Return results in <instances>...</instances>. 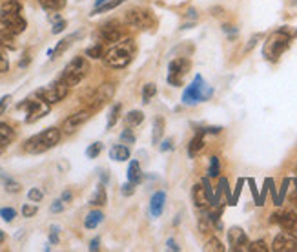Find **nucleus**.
Wrapping results in <instances>:
<instances>
[{"label":"nucleus","mask_w":297,"mask_h":252,"mask_svg":"<svg viewBox=\"0 0 297 252\" xmlns=\"http://www.w3.org/2000/svg\"><path fill=\"white\" fill-rule=\"evenodd\" d=\"M288 185H290V179H284L283 187H281V194H279V197H277V203L276 205L283 203V197H284V194H286V189H288Z\"/></svg>","instance_id":"47"},{"label":"nucleus","mask_w":297,"mask_h":252,"mask_svg":"<svg viewBox=\"0 0 297 252\" xmlns=\"http://www.w3.org/2000/svg\"><path fill=\"white\" fill-rule=\"evenodd\" d=\"M64 28H66V21H62V19H59V21H55V24H53V33L55 35H59V33H62L64 31Z\"/></svg>","instance_id":"45"},{"label":"nucleus","mask_w":297,"mask_h":252,"mask_svg":"<svg viewBox=\"0 0 297 252\" xmlns=\"http://www.w3.org/2000/svg\"><path fill=\"white\" fill-rule=\"evenodd\" d=\"M0 217H2L6 223H11L15 217H17V212H15V209H11V207H4V209H0Z\"/></svg>","instance_id":"38"},{"label":"nucleus","mask_w":297,"mask_h":252,"mask_svg":"<svg viewBox=\"0 0 297 252\" xmlns=\"http://www.w3.org/2000/svg\"><path fill=\"white\" fill-rule=\"evenodd\" d=\"M292 41V31L290 28H281L274 31L272 35L266 39L263 46V55L268 59V61H277L279 57L283 55L284 51L288 49Z\"/></svg>","instance_id":"2"},{"label":"nucleus","mask_w":297,"mask_h":252,"mask_svg":"<svg viewBox=\"0 0 297 252\" xmlns=\"http://www.w3.org/2000/svg\"><path fill=\"white\" fill-rule=\"evenodd\" d=\"M172 148H173L172 141H164V143L160 145V152H168V150H172Z\"/></svg>","instance_id":"53"},{"label":"nucleus","mask_w":297,"mask_h":252,"mask_svg":"<svg viewBox=\"0 0 297 252\" xmlns=\"http://www.w3.org/2000/svg\"><path fill=\"white\" fill-rule=\"evenodd\" d=\"M49 241L55 245V243H59V229L57 227H53L51 229V234H49Z\"/></svg>","instance_id":"51"},{"label":"nucleus","mask_w":297,"mask_h":252,"mask_svg":"<svg viewBox=\"0 0 297 252\" xmlns=\"http://www.w3.org/2000/svg\"><path fill=\"white\" fill-rule=\"evenodd\" d=\"M115 95V86L113 84H100L97 90L93 91V95L90 97V103H88V108H90L91 112L93 110H99V108H102L106 103H110L111 99Z\"/></svg>","instance_id":"10"},{"label":"nucleus","mask_w":297,"mask_h":252,"mask_svg":"<svg viewBox=\"0 0 297 252\" xmlns=\"http://www.w3.org/2000/svg\"><path fill=\"white\" fill-rule=\"evenodd\" d=\"M77 35H71V37H68V39H64V41H60L59 44H57V48L55 49H51V51H48V55L51 57V59H57V57H60L66 51V49L71 46V41L75 39Z\"/></svg>","instance_id":"28"},{"label":"nucleus","mask_w":297,"mask_h":252,"mask_svg":"<svg viewBox=\"0 0 297 252\" xmlns=\"http://www.w3.org/2000/svg\"><path fill=\"white\" fill-rule=\"evenodd\" d=\"M102 221H104L102 210H91L90 214L84 217V227H86L88 231H93V229H97Z\"/></svg>","instance_id":"20"},{"label":"nucleus","mask_w":297,"mask_h":252,"mask_svg":"<svg viewBox=\"0 0 297 252\" xmlns=\"http://www.w3.org/2000/svg\"><path fill=\"white\" fill-rule=\"evenodd\" d=\"M224 245H222L221 241L217 238H212L206 241V245H204V252H224Z\"/></svg>","instance_id":"33"},{"label":"nucleus","mask_w":297,"mask_h":252,"mask_svg":"<svg viewBox=\"0 0 297 252\" xmlns=\"http://www.w3.org/2000/svg\"><path fill=\"white\" fill-rule=\"evenodd\" d=\"M0 24L9 31H13L15 35L26 31V26H28L20 13H0Z\"/></svg>","instance_id":"13"},{"label":"nucleus","mask_w":297,"mask_h":252,"mask_svg":"<svg viewBox=\"0 0 297 252\" xmlns=\"http://www.w3.org/2000/svg\"><path fill=\"white\" fill-rule=\"evenodd\" d=\"M133 55H135V42L132 39H124V41L111 44V48L108 51H104L102 61L106 66L120 70V68H126L132 63Z\"/></svg>","instance_id":"1"},{"label":"nucleus","mask_w":297,"mask_h":252,"mask_svg":"<svg viewBox=\"0 0 297 252\" xmlns=\"http://www.w3.org/2000/svg\"><path fill=\"white\" fill-rule=\"evenodd\" d=\"M100 181H102L104 185L110 181V177H108V174H106V172H102V174H100Z\"/></svg>","instance_id":"58"},{"label":"nucleus","mask_w":297,"mask_h":252,"mask_svg":"<svg viewBox=\"0 0 297 252\" xmlns=\"http://www.w3.org/2000/svg\"><path fill=\"white\" fill-rule=\"evenodd\" d=\"M257 39H259V37H254V39L250 41V44H248V46H246V51H248V49L254 48V44H256V42H257Z\"/></svg>","instance_id":"57"},{"label":"nucleus","mask_w":297,"mask_h":252,"mask_svg":"<svg viewBox=\"0 0 297 252\" xmlns=\"http://www.w3.org/2000/svg\"><path fill=\"white\" fill-rule=\"evenodd\" d=\"M15 33L9 31L7 28L0 29V49L2 51H13L17 48V41H15Z\"/></svg>","instance_id":"17"},{"label":"nucleus","mask_w":297,"mask_h":252,"mask_svg":"<svg viewBox=\"0 0 297 252\" xmlns=\"http://www.w3.org/2000/svg\"><path fill=\"white\" fill-rule=\"evenodd\" d=\"M106 201H108V197H106V189H104V183H100L97 187V190H95V194L91 196L90 205H93V207H102V205H106Z\"/></svg>","instance_id":"26"},{"label":"nucleus","mask_w":297,"mask_h":252,"mask_svg":"<svg viewBox=\"0 0 297 252\" xmlns=\"http://www.w3.org/2000/svg\"><path fill=\"white\" fill-rule=\"evenodd\" d=\"M64 210V201L62 199H57V201H53V205H51V212L53 214H59V212H62Z\"/></svg>","instance_id":"48"},{"label":"nucleus","mask_w":297,"mask_h":252,"mask_svg":"<svg viewBox=\"0 0 297 252\" xmlns=\"http://www.w3.org/2000/svg\"><path fill=\"white\" fill-rule=\"evenodd\" d=\"M99 249H100V239H99V238L91 239V241H90V251L95 252V251H99Z\"/></svg>","instance_id":"52"},{"label":"nucleus","mask_w":297,"mask_h":252,"mask_svg":"<svg viewBox=\"0 0 297 252\" xmlns=\"http://www.w3.org/2000/svg\"><path fill=\"white\" fill-rule=\"evenodd\" d=\"M188 71H190V61L188 59H184V57L173 59L168 66V83H170V86H175V88L182 86V79Z\"/></svg>","instance_id":"9"},{"label":"nucleus","mask_w":297,"mask_h":252,"mask_svg":"<svg viewBox=\"0 0 297 252\" xmlns=\"http://www.w3.org/2000/svg\"><path fill=\"white\" fill-rule=\"evenodd\" d=\"M15 139V130L7 123H0V154L6 150Z\"/></svg>","instance_id":"16"},{"label":"nucleus","mask_w":297,"mask_h":252,"mask_svg":"<svg viewBox=\"0 0 297 252\" xmlns=\"http://www.w3.org/2000/svg\"><path fill=\"white\" fill-rule=\"evenodd\" d=\"M100 152H102V143H99V141L86 148V155H88L90 159H95V157H99V154H100Z\"/></svg>","instance_id":"37"},{"label":"nucleus","mask_w":297,"mask_h":252,"mask_svg":"<svg viewBox=\"0 0 297 252\" xmlns=\"http://www.w3.org/2000/svg\"><path fill=\"white\" fill-rule=\"evenodd\" d=\"M86 57H90V59H102V57H104L102 44H95V46H90V48L86 49Z\"/></svg>","instance_id":"35"},{"label":"nucleus","mask_w":297,"mask_h":252,"mask_svg":"<svg viewBox=\"0 0 297 252\" xmlns=\"http://www.w3.org/2000/svg\"><path fill=\"white\" fill-rule=\"evenodd\" d=\"M6 190L15 194V192H19V190H20V185H19L17 181H13V179H6Z\"/></svg>","instance_id":"46"},{"label":"nucleus","mask_w":297,"mask_h":252,"mask_svg":"<svg viewBox=\"0 0 297 252\" xmlns=\"http://www.w3.org/2000/svg\"><path fill=\"white\" fill-rule=\"evenodd\" d=\"M4 239H6V234L0 231V245H2V241H4Z\"/></svg>","instance_id":"61"},{"label":"nucleus","mask_w":297,"mask_h":252,"mask_svg":"<svg viewBox=\"0 0 297 252\" xmlns=\"http://www.w3.org/2000/svg\"><path fill=\"white\" fill-rule=\"evenodd\" d=\"M297 221V216L294 210H286V212H281L279 214V225L283 231H292V227L296 225Z\"/></svg>","instance_id":"22"},{"label":"nucleus","mask_w":297,"mask_h":252,"mask_svg":"<svg viewBox=\"0 0 297 252\" xmlns=\"http://www.w3.org/2000/svg\"><path fill=\"white\" fill-rule=\"evenodd\" d=\"M124 0H108L106 4H102V6H99L93 9V13L91 15H97V13H106V11H111V9H115L117 6H120Z\"/></svg>","instance_id":"31"},{"label":"nucleus","mask_w":297,"mask_h":252,"mask_svg":"<svg viewBox=\"0 0 297 252\" xmlns=\"http://www.w3.org/2000/svg\"><path fill=\"white\" fill-rule=\"evenodd\" d=\"M42 197H44V192L40 189H31L28 192V199L29 201H33V203H39L42 201Z\"/></svg>","instance_id":"40"},{"label":"nucleus","mask_w":297,"mask_h":252,"mask_svg":"<svg viewBox=\"0 0 297 252\" xmlns=\"http://www.w3.org/2000/svg\"><path fill=\"white\" fill-rule=\"evenodd\" d=\"M128 181L133 183V185H139V183L142 181V172H140L139 161L130 163V167H128Z\"/></svg>","instance_id":"25"},{"label":"nucleus","mask_w":297,"mask_h":252,"mask_svg":"<svg viewBox=\"0 0 297 252\" xmlns=\"http://www.w3.org/2000/svg\"><path fill=\"white\" fill-rule=\"evenodd\" d=\"M290 232H294V234H296V236H297V221H296V225L292 227V231H290Z\"/></svg>","instance_id":"62"},{"label":"nucleus","mask_w":297,"mask_h":252,"mask_svg":"<svg viewBox=\"0 0 297 252\" xmlns=\"http://www.w3.org/2000/svg\"><path fill=\"white\" fill-rule=\"evenodd\" d=\"M126 22L137 29H152L157 24L155 17L148 9H130L126 13Z\"/></svg>","instance_id":"8"},{"label":"nucleus","mask_w":297,"mask_h":252,"mask_svg":"<svg viewBox=\"0 0 297 252\" xmlns=\"http://www.w3.org/2000/svg\"><path fill=\"white\" fill-rule=\"evenodd\" d=\"M19 108H26V123H28V125H31L35 121H39L40 117H44V115H48V112H49V105L48 103H44L40 97L26 99L24 103L19 105Z\"/></svg>","instance_id":"7"},{"label":"nucleus","mask_w":297,"mask_h":252,"mask_svg":"<svg viewBox=\"0 0 297 252\" xmlns=\"http://www.w3.org/2000/svg\"><path fill=\"white\" fill-rule=\"evenodd\" d=\"M120 141H122V143H128V145H133V143H135V135L132 133L130 126L124 128V132L120 133Z\"/></svg>","instance_id":"41"},{"label":"nucleus","mask_w":297,"mask_h":252,"mask_svg":"<svg viewBox=\"0 0 297 252\" xmlns=\"http://www.w3.org/2000/svg\"><path fill=\"white\" fill-rule=\"evenodd\" d=\"M204 145H206V143H204V135L197 132V135H195L194 139L190 141V145H188V155H190V157L199 155V152L204 148Z\"/></svg>","instance_id":"23"},{"label":"nucleus","mask_w":297,"mask_h":252,"mask_svg":"<svg viewBox=\"0 0 297 252\" xmlns=\"http://www.w3.org/2000/svg\"><path fill=\"white\" fill-rule=\"evenodd\" d=\"M228 243L232 251H248V236L239 227H232L228 232Z\"/></svg>","instance_id":"14"},{"label":"nucleus","mask_w":297,"mask_h":252,"mask_svg":"<svg viewBox=\"0 0 297 252\" xmlns=\"http://www.w3.org/2000/svg\"><path fill=\"white\" fill-rule=\"evenodd\" d=\"M120 29L115 28V24H106L99 29V41L104 42V44H115V42L120 41Z\"/></svg>","instance_id":"15"},{"label":"nucleus","mask_w":297,"mask_h":252,"mask_svg":"<svg viewBox=\"0 0 297 252\" xmlns=\"http://www.w3.org/2000/svg\"><path fill=\"white\" fill-rule=\"evenodd\" d=\"M200 183H202V187H204L208 197H210V203H212V201H214V192H212V187H210V181H208V177H204V179H202Z\"/></svg>","instance_id":"49"},{"label":"nucleus","mask_w":297,"mask_h":252,"mask_svg":"<svg viewBox=\"0 0 297 252\" xmlns=\"http://www.w3.org/2000/svg\"><path fill=\"white\" fill-rule=\"evenodd\" d=\"M296 174H297V167H296Z\"/></svg>","instance_id":"63"},{"label":"nucleus","mask_w":297,"mask_h":252,"mask_svg":"<svg viewBox=\"0 0 297 252\" xmlns=\"http://www.w3.org/2000/svg\"><path fill=\"white\" fill-rule=\"evenodd\" d=\"M221 174V163H219V157H210V167H208V175L210 177H217Z\"/></svg>","instance_id":"34"},{"label":"nucleus","mask_w":297,"mask_h":252,"mask_svg":"<svg viewBox=\"0 0 297 252\" xmlns=\"http://www.w3.org/2000/svg\"><path fill=\"white\" fill-rule=\"evenodd\" d=\"M188 17H190V19H197V15H195L194 7H190V9H188Z\"/></svg>","instance_id":"59"},{"label":"nucleus","mask_w":297,"mask_h":252,"mask_svg":"<svg viewBox=\"0 0 297 252\" xmlns=\"http://www.w3.org/2000/svg\"><path fill=\"white\" fill-rule=\"evenodd\" d=\"M60 199H62L64 203H68V201H71V192H68V190H66V192H64V194H62V197H60Z\"/></svg>","instance_id":"55"},{"label":"nucleus","mask_w":297,"mask_h":252,"mask_svg":"<svg viewBox=\"0 0 297 252\" xmlns=\"http://www.w3.org/2000/svg\"><path fill=\"white\" fill-rule=\"evenodd\" d=\"M120 110H122V106L119 105H113V108H111V112H110V117H108V128H111V126H115L117 125V121H119V115H120Z\"/></svg>","instance_id":"36"},{"label":"nucleus","mask_w":297,"mask_h":252,"mask_svg":"<svg viewBox=\"0 0 297 252\" xmlns=\"http://www.w3.org/2000/svg\"><path fill=\"white\" fill-rule=\"evenodd\" d=\"M69 88H71V86H69L66 81L59 79V81H55L51 86L42 88V90L37 91V97H40L42 101H44V103H48V105H55V103L62 101V99L68 95Z\"/></svg>","instance_id":"6"},{"label":"nucleus","mask_w":297,"mask_h":252,"mask_svg":"<svg viewBox=\"0 0 297 252\" xmlns=\"http://www.w3.org/2000/svg\"><path fill=\"white\" fill-rule=\"evenodd\" d=\"M108 0H95V7H99V6H102V4H106Z\"/></svg>","instance_id":"60"},{"label":"nucleus","mask_w":297,"mask_h":252,"mask_svg":"<svg viewBox=\"0 0 297 252\" xmlns=\"http://www.w3.org/2000/svg\"><path fill=\"white\" fill-rule=\"evenodd\" d=\"M0 13H20V2L19 0H7L0 7Z\"/></svg>","instance_id":"30"},{"label":"nucleus","mask_w":297,"mask_h":252,"mask_svg":"<svg viewBox=\"0 0 297 252\" xmlns=\"http://www.w3.org/2000/svg\"><path fill=\"white\" fill-rule=\"evenodd\" d=\"M142 121H144V113L140 112V110H132V112H128L124 115V123L126 126H130V128L139 126Z\"/></svg>","instance_id":"27"},{"label":"nucleus","mask_w":297,"mask_h":252,"mask_svg":"<svg viewBox=\"0 0 297 252\" xmlns=\"http://www.w3.org/2000/svg\"><path fill=\"white\" fill-rule=\"evenodd\" d=\"M91 117V110L88 108V110H80V112H75L73 115H69L68 119L64 121L62 125V132L68 133V135H71V133H75L80 126L84 125V123H88Z\"/></svg>","instance_id":"12"},{"label":"nucleus","mask_w":297,"mask_h":252,"mask_svg":"<svg viewBox=\"0 0 297 252\" xmlns=\"http://www.w3.org/2000/svg\"><path fill=\"white\" fill-rule=\"evenodd\" d=\"M59 141H60V130L59 128H48V130L37 133L31 139L26 141L24 150L28 154H44V152H48L49 148L59 145Z\"/></svg>","instance_id":"3"},{"label":"nucleus","mask_w":297,"mask_h":252,"mask_svg":"<svg viewBox=\"0 0 297 252\" xmlns=\"http://www.w3.org/2000/svg\"><path fill=\"white\" fill-rule=\"evenodd\" d=\"M37 212H39V209H37L35 205H24V207H22V216L24 217H33Z\"/></svg>","instance_id":"42"},{"label":"nucleus","mask_w":297,"mask_h":252,"mask_svg":"<svg viewBox=\"0 0 297 252\" xmlns=\"http://www.w3.org/2000/svg\"><path fill=\"white\" fill-rule=\"evenodd\" d=\"M155 93H157L155 84H152V83L144 84V88H142V103H144V105H148V103L155 97Z\"/></svg>","instance_id":"32"},{"label":"nucleus","mask_w":297,"mask_h":252,"mask_svg":"<svg viewBox=\"0 0 297 252\" xmlns=\"http://www.w3.org/2000/svg\"><path fill=\"white\" fill-rule=\"evenodd\" d=\"M272 251L276 252H296L297 251V236L290 231H284L277 234L274 239Z\"/></svg>","instance_id":"11"},{"label":"nucleus","mask_w":297,"mask_h":252,"mask_svg":"<svg viewBox=\"0 0 297 252\" xmlns=\"http://www.w3.org/2000/svg\"><path fill=\"white\" fill-rule=\"evenodd\" d=\"M135 187L137 185H133V183H124L122 187H120V192H122V196H133V192H135Z\"/></svg>","instance_id":"44"},{"label":"nucleus","mask_w":297,"mask_h":252,"mask_svg":"<svg viewBox=\"0 0 297 252\" xmlns=\"http://www.w3.org/2000/svg\"><path fill=\"white\" fill-rule=\"evenodd\" d=\"M248 251L250 252H268V247H266V243L264 241H252V243H248Z\"/></svg>","instance_id":"39"},{"label":"nucleus","mask_w":297,"mask_h":252,"mask_svg":"<svg viewBox=\"0 0 297 252\" xmlns=\"http://www.w3.org/2000/svg\"><path fill=\"white\" fill-rule=\"evenodd\" d=\"M110 157L113 161H128L130 159V148L126 147V145H115V147L110 150Z\"/></svg>","instance_id":"21"},{"label":"nucleus","mask_w":297,"mask_h":252,"mask_svg":"<svg viewBox=\"0 0 297 252\" xmlns=\"http://www.w3.org/2000/svg\"><path fill=\"white\" fill-rule=\"evenodd\" d=\"M168 249H172V251H175V252H179L180 249L177 247V243L173 241V239H168Z\"/></svg>","instance_id":"54"},{"label":"nucleus","mask_w":297,"mask_h":252,"mask_svg":"<svg viewBox=\"0 0 297 252\" xmlns=\"http://www.w3.org/2000/svg\"><path fill=\"white\" fill-rule=\"evenodd\" d=\"M210 95H212V88H208L204 79L200 77V75H197V77L194 79V83L186 86V90L182 93V103L192 106L200 103V101H206Z\"/></svg>","instance_id":"4"},{"label":"nucleus","mask_w":297,"mask_h":252,"mask_svg":"<svg viewBox=\"0 0 297 252\" xmlns=\"http://www.w3.org/2000/svg\"><path fill=\"white\" fill-rule=\"evenodd\" d=\"M7 70H9V61L6 57V51L0 49V73H6Z\"/></svg>","instance_id":"43"},{"label":"nucleus","mask_w":297,"mask_h":252,"mask_svg":"<svg viewBox=\"0 0 297 252\" xmlns=\"http://www.w3.org/2000/svg\"><path fill=\"white\" fill-rule=\"evenodd\" d=\"M270 223H279V212H276V214L270 216Z\"/></svg>","instance_id":"56"},{"label":"nucleus","mask_w":297,"mask_h":252,"mask_svg":"<svg viewBox=\"0 0 297 252\" xmlns=\"http://www.w3.org/2000/svg\"><path fill=\"white\" fill-rule=\"evenodd\" d=\"M192 197H194V203L197 209H204V207L210 203V197H208L206 190L202 187V183L195 185L194 189H192Z\"/></svg>","instance_id":"18"},{"label":"nucleus","mask_w":297,"mask_h":252,"mask_svg":"<svg viewBox=\"0 0 297 252\" xmlns=\"http://www.w3.org/2000/svg\"><path fill=\"white\" fill-rule=\"evenodd\" d=\"M164 203H166V194L164 192H155L152 196V203H150V214L153 217H159L164 210Z\"/></svg>","instance_id":"19"},{"label":"nucleus","mask_w":297,"mask_h":252,"mask_svg":"<svg viewBox=\"0 0 297 252\" xmlns=\"http://www.w3.org/2000/svg\"><path fill=\"white\" fill-rule=\"evenodd\" d=\"M9 101H11V97H9V95H4V97L0 99V115H2V113L7 110V105H9Z\"/></svg>","instance_id":"50"},{"label":"nucleus","mask_w":297,"mask_h":252,"mask_svg":"<svg viewBox=\"0 0 297 252\" xmlns=\"http://www.w3.org/2000/svg\"><path fill=\"white\" fill-rule=\"evenodd\" d=\"M88 71H90V64H88V61H86L84 57H75V59L64 68L60 79L66 81L69 86H77V84L88 75Z\"/></svg>","instance_id":"5"},{"label":"nucleus","mask_w":297,"mask_h":252,"mask_svg":"<svg viewBox=\"0 0 297 252\" xmlns=\"http://www.w3.org/2000/svg\"><path fill=\"white\" fill-rule=\"evenodd\" d=\"M40 6L46 11H59L66 6V0H40Z\"/></svg>","instance_id":"29"},{"label":"nucleus","mask_w":297,"mask_h":252,"mask_svg":"<svg viewBox=\"0 0 297 252\" xmlns=\"http://www.w3.org/2000/svg\"><path fill=\"white\" fill-rule=\"evenodd\" d=\"M164 117H155L153 121V133H152V143L153 145H159V141L162 139V135H164Z\"/></svg>","instance_id":"24"}]
</instances>
